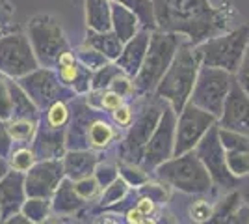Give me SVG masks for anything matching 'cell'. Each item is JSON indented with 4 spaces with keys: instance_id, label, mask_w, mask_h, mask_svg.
<instances>
[{
    "instance_id": "8fae6325",
    "label": "cell",
    "mask_w": 249,
    "mask_h": 224,
    "mask_svg": "<svg viewBox=\"0 0 249 224\" xmlns=\"http://www.w3.org/2000/svg\"><path fill=\"white\" fill-rule=\"evenodd\" d=\"M103 105L106 108H117L121 105V96H117V94H106L103 99Z\"/></svg>"
},
{
    "instance_id": "9a60e30c",
    "label": "cell",
    "mask_w": 249,
    "mask_h": 224,
    "mask_svg": "<svg viewBox=\"0 0 249 224\" xmlns=\"http://www.w3.org/2000/svg\"><path fill=\"white\" fill-rule=\"evenodd\" d=\"M6 172H8V163L4 161V157H0V178H2Z\"/></svg>"
},
{
    "instance_id": "5b68a950",
    "label": "cell",
    "mask_w": 249,
    "mask_h": 224,
    "mask_svg": "<svg viewBox=\"0 0 249 224\" xmlns=\"http://www.w3.org/2000/svg\"><path fill=\"white\" fill-rule=\"evenodd\" d=\"M13 116V99H11L10 81L0 73V120L10 122Z\"/></svg>"
},
{
    "instance_id": "ba28073f",
    "label": "cell",
    "mask_w": 249,
    "mask_h": 224,
    "mask_svg": "<svg viewBox=\"0 0 249 224\" xmlns=\"http://www.w3.org/2000/svg\"><path fill=\"white\" fill-rule=\"evenodd\" d=\"M65 118H67V110H65L62 103L52 105V108L49 110V123H51L52 127H60L65 122Z\"/></svg>"
},
{
    "instance_id": "8992f818",
    "label": "cell",
    "mask_w": 249,
    "mask_h": 224,
    "mask_svg": "<svg viewBox=\"0 0 249 224\" xmlns=\"http://www.w3.org/2000/svg\"><path fill=\"white\" fill-rule=\"evenodd\" d=\"M10 164H11V168H13V170H17V172L30 170L32 164H34V153L26 148L17 149V151H13V153H11Z\"/></svg>"
},
{
    "instance_id": "3957f363",
    "label": "cell",
    "mask_w": 249,
    "mask_h": 224,
    "mask_svg": "<svg viewBox=\"0 0 249 224\" xmlns=\"http://www.w3.org/2000/svg\"><path fill=\"white\" fill-rule=\"evenodd\" d=\"M58 170L56 164L47 163V164H37L30 168V174L24 180V191L30 198H37V196H45L54 189L56 183V174Z\"/></svg>"
},
{
    "instance_id": "6da1fadb",
    "label": "cell",
    "mask_w": 249,
    "mask_h": 224,
    "mask_svg": "<svg viewBox=\"0 0 249 224\" xmlns=\"http://www.w3.org/2000/svg\"><path fill=\"white\" fill-rule=\"evenodd\" d=\"M36 67L30 41L17 34L0 38V73L6 77H24Z\"/></svg>"
},
{
    "instance_id": "52a82bcc",
    "label": "cell",
    "mask_w": 249,
    "mask_h": 224,
    "mask_svg": "<svg viewBox=\"0 0 249 224\" xmlns=\"http://www.w3.org/2000/svg\"><path fill=\"white\" fill-rule=\"evenodd\" d=\"M112 127L108 125V123H103V122H97L91 131H89V140H91V144L97 146V148H103L106 146L110 139H112Z\"/></svg>"
},
{
    "instance_id": "5bb4252c",
    "label": "cell",
    "mask_w": 249,
    "mask_h": 224,
    "mask_svg": "<svg viewBox=\"0 0 249 224\" xmlns=\"http://www.w3.org/2000/svg\"><path fill=\"white\" fill-rule=\"evenodd\" d=\"M143 217H145V215L142 213L140 209H134V211L128 213V221H130V223H143Z\"/></svg>"
},
{
    "instance_id": "277c9868",
    "label": "cell",
    "mask_w": 249,
    "mask_h": 224,
    "mask_svg": "<svg viewBox=\"0 0 249 224\" xmlns=\"http://www.w3.org/2000/svg\"><path fill=\"white\" fill-rule=\"evenodd\" d=\"M8 127V133H10L11 140H19V142H24V140H30L34 131H36V123L30 122V118H11L10 123L6 125Z\"/></svg>"
},
{
    "instance_id": "2e32d148",
    "label": "cell",
    "mask_w": 249,
    "mask_h": 224,
    "mask_svg": "<svg viewBox=\"0 0 249 224\" xmlns=\"http://www.w3.org/2000/svg\"><path fill=\"white\" fill-rule=\"evenodd\" d=\"M0 221H2V211H0Z\"/></svg>"
},
{
    "instance_id": "7a4b0ae2",
    "label": "cell",
    "mask_w": 249,
    "mask_h": 224,
    "mask_svg": "<svg viewBox=\"0 0 249 224\" xmlns=\"http://www.w3.org/2000/svg\"><path fill=\"white\" fill-rule=\"evenodd\" d=\"M24 178L22 172H6L0 178V211L2 219H10L24 204Z\"/></svg>"
},
{
    "instance_id": "9c48e42d",
    "label": "cell",
    "mask_w": 249,
    "mask_h": 224,
    "mask_svg": "<svg viewBox=\"0 0 249 224\" xmlns=\"http://www.w3.org/2000/svg\"><path fill=\"white\" fill-rule=\"evenodd\" d=\"M11 137L8 133V127L4 125V122L0 120V157H6L11 149Z\"/></svg>"
},
{
    "instance_id": "7c38bea8",
    "label": "cell",
    "mask_w": 249,
    "mask_h": 224,
    "mask_svg": "<svg viewBox=\"0 0 249 224\" xmlns=\"http://www.w3.org/2000/svg\"><path fill=\"white\" fill-rule=\"evenodd\" d=\"M115 120L119 122V123H128V120H130V110L128 108H117V112H115Z\"/></svg>"
},
{
    "instance_id": "4fadbf2b",
    "label": "cell",
    "mask_w": 249,
    "mask_h": 224,
    "mask_svg": "<svg viewBox=\"0 0 249 224\" xmlns=\"http://www.w3.org/2000/svg\"><path fill=\"white\" fill-rule=\"evenodd\" d=\"M153 207H155V204L151 202V200H142V202H140V205H138V209H140L143 215L151 213V211H153Z\"/></svg>"
},
{
    "instance_id": "30bf717a",
    "label": "cell",
    "mask_w": 249,
    "mask_h": 224,
    "mask_svg": "<svg viewBox=\"0 0 249 224\" xmlns=\"http://www.w3.org/2000/svg\"><path fill=\"white\" fill-rule=\"evenodd\" d=\"M192 217H194L196 221H205V219L210 217V207H208L205 202H197L192 207Z\"/></svg>"
}]
</instances>
